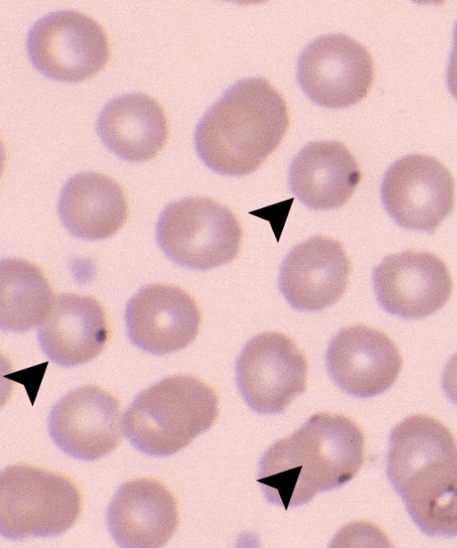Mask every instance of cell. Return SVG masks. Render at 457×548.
Listing matches in <instances>:
<instances>
[{
  "mask_svg": "<svg viewBox=\"0 0 457 548\" xmlns=\"http://www.w3.org/2000/svg\"><path fill=\"white\" fill-rule=\"evenodd\" d=\"M365 436L350 417L319 412L262 456L257 481L267 500L285 510L340 487L364 463Z\"/></svg>",
  "mask_w": 457,
  "mask_h": 548,
  "instance_id": "1",
  "label": "cell"
},
{
  "mask_svg": "<svg viewBox=\"0 0 457 548\" xmlns=\"http://www.w3.org/2000/svg\"><path fill=\"white\" fill-rule=\"evenodd\" d=\"M387 477L427 535L457 536V440L439 419L414 414L389 437Z\"/></svg>",
  "mask_w": 457,
  "mask_h": 548,
  "instance_id": "2",
  "label": "cell"
},
{
  "mask_svg": "<svg viewBox=\"0 0 457 548\" xmlns=\"http://www.w3.org/2000/svg\"><path fill=\"white\" fill-rule=\"evenodd\" d=\"M289 121L285 98L267 79H242L202 118L195 147L212 170L228 176L248 175L278 147Z\"/></svg>",
  "mask_w": 457,
  "mask_h": 548,
  "instance_id": "3",
  "label": "cell"
},
{
  "mask_svg": "<svg viewBox=\"0 0 457 548\" xmlns=\"http://www.w3.org/2000/svg\"><path fill=\"white\" fill-rule=\"evenodd\" d=\"M219 415L214 388L191 374L165 378L136 395L123 418V430L138 451L169 456L209 429Z\"/></svg>",
  "mask_w": 457,
  "mask_h": 548,
  "instance_id": "4",
  "label": "cell"
},
{
  "mask_svg": "<svg viewBox=\"0 0 457 548\" xmlns=\"http://www.w3.org/2000/svg\"><path fill=\"white\" fill-rule=\"evenodd\" d=\"M81 510V494L66 475L27 463L1 472L0 531L4 538L58 536L75 524Z\"/></svg>",
  "mask_w": 457,
  "mask_h": 548,
  "instance_id": "5",
  "label": "cell"
},
{
  "mask_svg": "<svg viewBox=\"0 0 457 548\" xmlns=\"http://www.w3.org/2000/svg\"><path fill=\"white\" fill-rule=\"evenodd\" d=\"M242 237L237 215L209 197H187L170 203L156 226V240L164 254L178 265L199 270L233 261Z\"/></svg>",
  "mask_w": 457,
  "mask_h": 548,
  "instance_id": "6",
  "label": "cell"
},
{
  "mask_svg": "<svg viewBox=\"0 0 457 548\" xmlns=\"http://www.w3.org/2000/svg\"><path fill=\"white\" fill-rule=\"evenodd\" d=\"M27 47L35 67L54 79L79 82L100 72L111 57L108 37L92 17L52 12L29 29Z\"/></svg>",
  "mask_w": 457,
  "mask_h": 548,
  "instance_id": "7",
  "label": "cell"
},
{
  "mask_svg": "<svg viewBox=\"0 0 457 548\" xmlns=\"http://www.w3.org/2000/svg\"><path fill=\"white\" fill-rule=\"evenodd\" d=\"M308 360L290 336L265 332L252 338L236 363L240 394L255 412L283 411L307 387Z\"/></svg>",
  "mask_w": 457,
  "mask_h": 548,
  "instance_id": "8",
  "label": "cell"
},
{
  "mask_svg": "<svg viewBox=\"0 0 457 548\" xmlns=\"http://www.w3.org/2000/svg\"><path fill=\"white\" fill-rule=\"evenodd\" d=\"M375 66L369 50L344 34H329L309 44L297 64V79L315 104L343 108L361 102L370 90Z\"/></svg>",
  "mask_w": 457,
  "mask_h": 548,
  "instance_id": "9",
  "label": "cell"
},
{
  "mask_svg": "<svg viewBox=\"0 0 457 548\" xmlns=\"http://www.w3.org/2000/svg\"><path fill=\"white\" fill-rule=\"evenodd\" d=\"M381 197L386 210L398 225L433 232L453 211L455 181L438 159L410 154L387 170Z\"/></svg>",
  "mask_w": 457,
  "mask_h": 548,
  "instance_id": "10",
  "label": "cell"
},
{
  "mask_svg": "<svg viewBox=\"0 0 457 548\" xmlns=\"http://www.w3.org/2000/svg\"><path fill=\"white\" fill-rule=\"evenodd\" d=\"M48 431L68 455L85 461L102 458L122 440L120 401L97 385L77 387L52 408Z\"/></svg>",
  "mask_w": 457,
  "mask_h": 548,
  "instance_id": "11",
  "label": "cell"
},
{
  "mask_svg": "<svg viewBox=\"0 0 457 548\" xmlns=\"http://www.w3.org/2000/svg\"><path fill=\"white\" fill-rule=\"evenodd\" d=\"M373 286L381 307L405 319L424 318L450 298L453 283L446 263L426 251L387 255L374 269Z\"/></svg>",
  "mask_w": 457,
  "mask_h": 548,
  "instance_id": "12",
  "label": "cell"
},
{
  "mask_svg": "<svg viewBox=\"0 0 457 548\" xmlns=\"http://www.w3.org/2000/svg\"><path fill=\"white\" fill-rule=\"evenodd\" d=\"M125 322L130 342L155 355L181 350L197 336L202 313L195 299L170 284H150L128 303Z\"/></svg>",
  "mask_w": 457,
  "mask_h": 548,
  "instance_id": "13",
  "label": "cell"
},
{
  "mask_svg": "<svg viewBox=\"0 0 457 548\" xmlns=\"http://www.w3.org/2000/svg\"><path fill=\"white\" fill-rule=\"evenodd\" d=\"M326 363L330 378L344 392L371 397L395 382L403 358L387 334L359 324L336 335L328 348Z\"/></svg>",
  "mask_w": 457,
  "mask_h": 548,
  "instance_id": "14",
  "label": "cell"
},
{
  "mask_svg": "<svg viewBox=\"0 0 457 548\" xmlns=\"http://www.w3.org/2000/svg\"><path fill=\"white\" fill-rule=\"evenodd\" d=\"M351 263L341 242L317 236L285 258L279 287L295 309L315 311L337 303L346 290Z\"/></svg>",
  "mask_w": 457,
  "mask_h": 548,
  "instance_id": "15",
  "label": "cell"
},
{
  "mask_svg": "<svg viewBox=\"0 0 457 548\" xmlns=\"http://www.w3.org/2000/svg\"><path fill=\"white\" fill-rule=\"evenodd\" d=\"M173 493L162 481L139 477L124 483L108 511L109 531L120 547L157 548L167 544L179 525Z\"/></svg>",
  "mask_w": 457,
  "mask_h": 548,
  "instance_id": "16",
  "label": "cell"
},
{
  "mask_svg": "<svg viewBox=\"0 0 457 548\" xmlns=\"http://www.w3.org/2000/svg\"><path fill=\"white\" fill-rule=\"evenodd\" d=\"M37 338L46 357L58 365L72 367L90 361L110 338L105 311L95 297L61 294L40 325Z\"/></svg>",
  "mask_w": 457,
  "mask_h": 548,
  "instance_id": "17",
  "label": "cell"
},
{
  "mask_svg": "<svg viewBox=\"0 0 457 548\" xmlns=\"http://www.w3.org/2000/svg\"><path fill=\"white\" fill-rule=\"evenodd\" d=\"M361 179L355 157L339 141L306 145L289 168L292 193L314 210H332L345 204Z\"/></svg>",
  "mask_w": 457,
  "mask_h": 548,
  "instance_id": "18",
  "label": "cell"
},
{
  "mask_svg": "<svg viewBox=\"0 0 457 548\" xmlns=\"http://www.w3.org/2000/svg\"><path fill=\"white\" fill-rule=\"evenodd\" d=\"M64 227L85 240H102L116 234L129 216L128 199L122 186L97 172H82L64 185L58 203Z\"/></svg>",
  "mask_w": 457,
  "mask_h": 548,
  "instance_id": "19",
  "label": "cell"
},
{
  "mask_svg": "<svg viewBox=\"0 0 457 548\" xmlns=\"http://www.w3.org/2000/svg\"><path fill=\"white\" fill-rule=\"evenodd\" d=\"M97 130L104 143L118 156L144 162L154 158L166 145L169 123L156 99L133 93L116 97L104 107Z\"/></svg>",
  "mask_w": 457,
  "mask_h": 548,
  "instance_id": "20",
  "label": "cell"
},
{
  "mask_svg": "<svg viewBox=\"0 0 457 548\" xmlns=\"http://www.w3.org/2000/svg\"><path fill=\"white\" fill-rule=\"evenodd\" d=\"M55 297L43 270L17 258L0 265V323L4 331L26 332L41 325Z\"/></svg>",
  "mask_w": 457,
  "mask_h": 548,
  "instance_id": "21",
  "label": "cell"
},
{
  "mask_svg": "<svg viewBox=\"0 0 457 548\" xmlns=\"http://www.w3.org/2000/svg\"><path fill=\"white\" fill-rule=\"evenodd\" d=\"M443 388L447 397L457 405V353L451 357L445 368Z\"/></svg>",
  "mask_w": 457,
  "mask_h": 548,
  "instance_id": "22",
  "label": "cell"
},
{
  "mask_svg": "<svg viewBox=\"0 0 457 548\" xmlns=\"http://www.w3.org/2000/svg\"><path fill=\"white\" fill-rule=\"evenodd\" d=\"M447 82L452 94L457 98V24L454 30V45L448 65Z\"/></svg>",
  "mask_w": 457,
  "mask_h": 548,
  "instance_id": "23",
  "label": "cell"
}]
</instances>
